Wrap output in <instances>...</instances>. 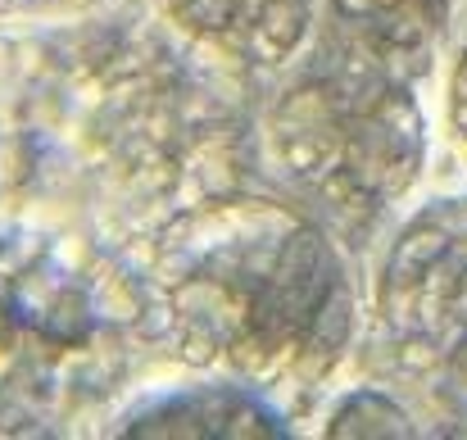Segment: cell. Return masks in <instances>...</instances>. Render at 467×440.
I'll return each mask as SVG.
<instances>
[{"instance_id": "cell-9", "label": "cell", "mask_w": 467, "mask_h": 440, "mask_svg": "<svg viewBox=\"0 0 467 440\" xmlns=\"http://www.w3.org/2000/svg\"><path fill=\"white\" fill-rule=\"evenodd\" d=\"M445 123H450V137H454L467 154V37H463V46L454 50V59H450V78H445Z\"/></svg>"}, {"instance_id": "cell-7", "label": "cell", "mask_w": 467, "mask_h": 440, "mask_svg": "<svg viewBox=\"0 0 467 440\" xmlns=\"http://www.w3.org/2000/svg\"><path fill=\"white\" fill-rule=\"evenodd\" d=\"M345 46L418 78L450 32L454 0H327Z\"/></svg>"}, {"instance_id": "cell-10", "label": "cell", "mask_w": 467, "mask_h": 440, "mask_svg": "<svg viewBox=\"0 0 467 440\" xmlns=\"http://www.w3.org/2000/svg\"><path fill=\"white\" fill-rule=\"evenodd\" d=\"M0 5H18V9H68V5H87V0H0Z\"/></svg>"}, {"instance_id": "cell-8", "label": "cell", "mask_w": 467, "mask_h": 440, "mask_svg": "<svg viewBox=\"0 0 467 440\" xmlns=\"http://www.w3.org/2000/svg\"><path fill=\"white\" fill-rule=\"evenodd\" d=\"M327 436H413V418L386 391L358 386L331 404Z\"/></svg>"}, {"instance_id": "cell-6", "label": "cell", "mask_w": 467, "mask_h": 440, "mask_svg": "<svg viewBox=\"0 0 467 440\" xmlns=\"http://www.w3.org/2000/svg\"><path fill=\"white\" fill-rule=\"evenodd\" d=\"M172 18L204 46L250 68H277L305 50L317 0H168Z\"/></svg>"}, {"instance_id": "cell-3", "label": "cell", "mask_w": 467, "mask_h": 440, "mask_svg": "<svg viewBox=\"0 0 467 440\" xmlns=\"http://www.w3.org/2000/svg\"><path fill=\"white\" fill-rule=\"evenodd\" d=\"M427 146L413 78L354 46L300 78L268 114L277 173L349 218H377L400 204L427 168Z\"/></svg>"}, {"instance_id": "cell-2", "label": "cell", "mask_w": 467, "mask_h": 440, "mask_svg": "<svg viewBox=\"0 0 467 440\" xmlns=\"http://www.w3.org/2000/svg\"><path fill=\"white\" fill-rule=\"evenodd\" d=\"M132 309L82 241L0 227V432H46L100 400L128 350Z\"/></svg>"}, {"instance_id": "cell-4", "label": "cell", "mask_w": 467, "mask_h": 440, "mask_svg": "<svg viewBox=\"0 0 467 440\" xmlns=\"http://www.w3.org/2000/svg\"><path fill=\"white\" fill-rule=\"evenodd\" d=\"M377 322L404 372L467 400V195L427 200L400 227L377 278Z\"/></svg>"}, {"instance_id": "cell-5", "label": "cell", "mask_w": 467, "mask_h": 440, "mask_svg": "<svg viewBox=\"0 0 467 440\" xmlns=\"http://www.w3.org/2000/svg\"><path fill=\"white\" fill-rule=\"evenodd\" d=\"M119 440H291V418L268 400L264 386L213 372L209 382L163 386L132 400L114 423Z\"/></svg>"}, {"instance_id": "cell-1", "label": "cell", "mask_w": 467, "mask_h": 440, "mask_svg": "<svg viewBox=\"0 0 467 440\" xmlns=\"http://www.w3.org/2000/svg\"><path fill=\"white\" fill-rule=\"evenodd\" d=\"M150 291L186 363L264 391L327 382L358 331L345 255L309 214L273 200L186 214L159 246Z\"/></svg>"}]
</instances>
